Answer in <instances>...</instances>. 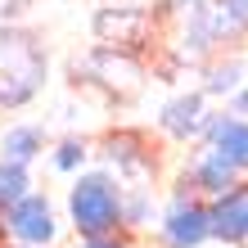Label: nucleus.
Returning a JSON list of instances; mask_svg holds the SVG:
<instances>
[{"instance_id": "nucleus-7", "label": "nucleus", "mask_w": 248, "mask_h": 248, "mask_svg": "<svg viewBox=\"0 0 248 248\" xmlns=\"http://www.w3.org/2000/svg\"><path fill=\"white\" fill-rule=\"evenodd\" d=\"M208 226L217 244H248V181L208 199Z\"/></svg>"}, {"instance_id": "nucleus-11", "label": "nucleus", "mask_w": 248, "mask_h": 248, "mask_svg": "<svg viewBox=\"0 0 248 248\" xmlns=\"http://www.w3.org/2000/svg\"><path fill=\"white\" fill-rule=\"evenodd\" d=\"M27 189H32L27 167H23V163H5V158H0V217H5L14 203L27 194Z\"/></svg>"}, {"instance_id": "nucleus-1", "label": "nucleus", "mask_w": 248, "mask_h": 248, "mask_svg": "<svg viewBox=\"0 0 248 248\" xmlns=\"http://www.w3.org/2000/svg\"><path fill=\"white\" fill-rule=\"evenodd\" d=\"M50 59L36 46V36L18 32V27H0V108H23L32 104L46 86Z\"/></svg>"}, {"instance_id": "nucleus-14", "label": "nucleus", "mask_w": 248, "mask_h": 248, "mask_svg": "<svg viewBox=\"0 0 248 248\" xmlns=\"http://www.w3.org/2000/svg\"><path fill=\"white\" fill-rule=\"evenodd\" d=\"M81 248H131L122 235H95V239H81Z\"/></svg>"}, {"instance_id": "nucleus-5", "label": "nucleus", "mask_w": 248, "mask_h": 248, "mask_svg": "<svg viewBox=\"0 0 248 248\" xmlns=\"http://www.w3.org/2000/svg\"><path fill=\"white\" fill-rule=\"evenodd\" d=\"M199 140L208 144L212 154H221L235 171L248 176V118L239 113H203V126H199Z\"/></svg>"}, {"instance_id": "nucleus-4", "label": "nucleus", "mask_w": 248, "mask_h": 248, "mask_svg": "<svg viewBox=\"0 0 248 248\" xmlns=\"http://www.w3.org/2000/svg\"><path fill=\"white\" fill-rule=\"evenodd\" d=\"M158 239L167 248H203L212 239V226H208V199L199 194H176L167 203L163 221H158Z\"/></svg>"}, {"instance_id": "nucleus-15", "label": "nucleus", "mask_w": 248, "mask_h": 248, "mask_svg": "<svg viewBox=\"0 0 248 248\" xmlns=\"http://www.w3.org/2000/svg\"><path fill=\"white\" fill-rule=\"evenodd\" d=\"M230 113H239V118H248V86H239V91L230 95Z\"/></svg>"}, {"instance_id": "nucleus-17", "label": "nucleus", "mask_w": 248, "mask_h": 248, "mask_svg": "<svg viewBox=\"0 0 248 248\" xmlns=\"http://www.w3.org/2000/svg\"><path fill=\"white\" fill-rule=\"evenodd\" d=\"M167 5H176V9H185V5H189V9H194L199 0H167Z\"/></svg>"}, {"instance_id": "nucleus-19", "label": "nucleus", "mask_w": 248, "mask_h": 248, "mask_svg": "<svg viewBox=\"0 0 248 248\" xmlns=\"http://www.w3.org/2000/svg\"><path fill=\"white\" fill-rule=\"evenodd\" d=\"M217 248H244V244H217Z\"/></svg>"}, {"instance_id": "nucleus-12", "label": "nucleus", "mask_w": 248, "mask_h": 248, "mask_svg": "<svg viewBox=\"0 0 248 248\" xmlns=\"http://www.w3.org/2000/svg\"><path fill=\"white\" fill-rule=\"evenodd\" d=\"M86 158H91V144H86L81 136H68V140H59L50 149V167L63 171V176H77V171L86 167Z\"/></svg>"}, {"instance_id": "nucleus-8", "label": "nucleus", "mask_w": 248, "mask_h": 248, "mask_svg": "<svg viewBox=\"0 0 248 248\" xmlns=\"http://www.w3.org/2000/svg\"><path fill=\"white\" fill-rule=\"evenodd\" d=\"M203 99H208L203 91H185V95H176V99H167L163 113H158V126H163L171 140H181V144L194 140L199 126H203V113H208V108H203Z\"/></svg>"}, {"instance_id": "nucleus-6", "label": "nucleus", "mask_w": 248, "mask_h": 248, "mask_svg": "<svg viewBox=\"0 0 248 248\" xmlns=\"http://www.w3.org/2000/svg\"><path fill=\"white\" fill-rule=\"evenodd\" d=\"M154 23V14L149 9H140V5H99L91 14V32L95 41H104V46H136V41H144V27Z\"/></svg>"}, {"instance_id": "nucleus-9", "label": "nucleus", "mask_w": 248, "mask_h": 248, "mask_svg": "<svg viewBox=\"0 0 248 248\" xmlns=\"http://www.w3.org/2000/svg\"><path fill=\"white\" fill-rule=\"evenodd\" d=\"M239 181H244V171H235V167H230L221 154H212L208 144H203V154L194 158V163H189V185H194L203 199L226 194V189H235Z\"/></svg>"}, {"instance_id": "nucleus-16", "label": "nucleus", "mask_w": 248, "mask_h": 248, "mask_svg": "<svg viewBox=\"0 0 248 248\" xmlns=\"http://www.w3.org/2000/svg\"><path fill=\"white\" fill-rule=\"evenodd\" d=\"M23 9H27V0H5V9H0V23H14Z\"/></svg>"}, {"instance_id": "nucleus-18", "label": "nucleus", "mask_w": 248, "mask_h": 248, "mask_svg": "<svg viewBox=\"0 0 248 248\" xmlns=\"http://www.w3.org/2000/svg\"><path fill=\"white\" fill-rule=\"evenodd\" d=\"M0 248H36V244H14V239H9V244H0Z\"/></svg>"}, {"instance_id": "nucleus-10", "label": "nucleus", "mask_w": 248, "mask_h": 248, "mask_svg": "<svg viewBox=\"0 0 248 248\" xmlns=\"http://www.w3.org/2000/svg\"><path fill=\"white\" fill-rule=\"evenodd\" d=\"M46 149H50V136L41 126H32V122H14V126L0 131V158H5V163L32 167Z\"/></svg>"}, {"instance_id": "nucleus-13", "label": "nucleus", "mask_w": 248, "mask_h": 248, "mask_svg": "<svg viewBox=\"0 0 248 248\" xmlns=\"http://www.w3.org/2000/svg\"><path fill=\"white\" fill-rule=\"evenodd\" d=\"M244 86V63L239 59H226V63H212L208 68V77H203V95H235Z\"/></svg>"}, {"instance_id": "nucleus-2", "label": "nucleus", "mask_w": 248, "mask_h": 248, "mask_svg": "<svg viewBox=\"0 0 248 248\" xmlns=\"http://www.w3.org/2000/svg\"><path fill=\"white\" fill-rule=\"evenodd\" d=\"M68 221L81 239L118 235L122 230V185L113 171H77L68 189Z\"/></svg>"}, {"instance_id": "nucleus-3", "label": "nucleus", "mask_w": 248, "mask_h": 248, "mask_svg": "<svg viewBox=\"0 0 248 248\" xmlns=\"http://www.w3.org/2000/svg\"><path fill=\"white\" fill-rule=\"evenodd\" d=\"M0 230H5L14 244L54 248V239H59V212H54L50 194H36V189H27V194L14 203L5 217H0Z\"/></svg>"}]
</instances>
